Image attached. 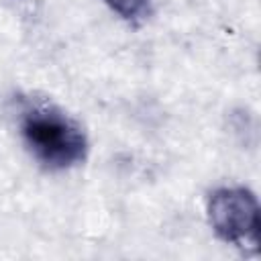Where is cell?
Here are the masks:
<instances>
[{
  "label": "cell",
  "mask_w": 261,
  "mask_h": 261,
  "mask_svg": "<svg viewBox=\"0 0 261 261\" xmlns=\"http://www.w3.org/2000/svg\"><path fill=\"white\" fill-rule=\"evenodd\" d=\"M20 135L31 155L51 171L69 169L88 155L82 126L53 106L33 104L22 110Z\"/></svg>",
  "instance_id": "obj_1"
},
{
  "label": "cell",
  "mask_w": 261,
  "mask_h": 261,
  "mask_svg": "<svg viewBox=\"0 0 261 261\" xmlns=\"http://www.w3.org/2000/svg\"><path fill=\"white\" fill-rule=\"evenodd\" d=\"M212 230L245 251L259 249V202L247 188H218L208 200Z\"/></svg>",
  "instance_id": "obj_2"
},
{
  "label": "cell",
  "mask_w": 261,
  "mask_h": 261,
  "mask_svg": "<svg viewBox=\"0 0 261 261\" xmlns=\"http://www.w3.org/2000/svg\"><path fill=\"white\" fill-rule=\"evenodd\" d=\"M110 10H114L120 18L128 22H139L147 18L151 10V0H104Z\"/></svg>",
  "instance_id": "obj_3"
}]
</instances>
